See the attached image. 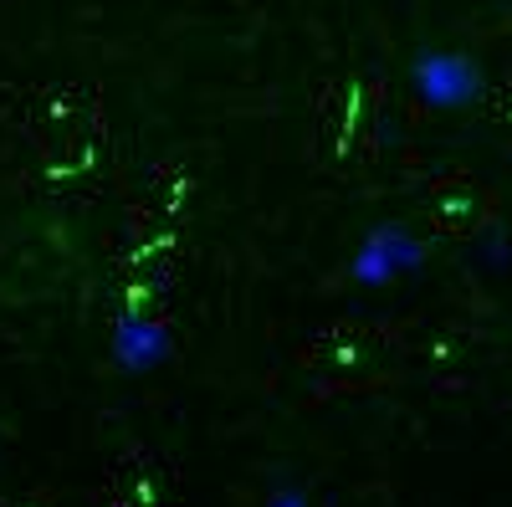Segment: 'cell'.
<instances>
[{
	"label": "cell",
	"instance_id": "cell-1",
	"mask_svg": "<svg viewBox=\"0 0 512 507\" xmlns=\"http://www.w3.org/2000/svg\"><path fill=\"white\" fill-rule=\"evenodd\" d=\"M410 88L425 108H436V113H461V108H472L482 93H487V77L477 67V57H466V52H420L410 62Z\"/></svg>",
	"mask_w": 512,
	"mask_h": 507
},
{
	"label": "cell",
	"instance_id": "cell-2",
	"mask_svg": "<svg viewBox=\"0 0 512 507\" xmlns=\"http://www.w3.org/2000/svg\"><path fill=\"white\" fill-rule=\"evenodd\" d=\"M420 267H425V241L400 221H379L349 257V277L359 287H390L400 277H415Z\"/></svg>",
	"mask_w": 512,
	"mask_h": 507
},
{
	"label": "cell",
	"instance_id": "cell-3",
	"mask_svg": "<svg viewBox=\"0 0 512 507\" xmlns=\"http://www.w3.org/2000/svg\"><path fill=\"white\" fill-rule=\"evenodd\" d=\"M164 359H169V328H164V318L139 313V308L118 313V323H113V364L123 374H154Z\"/></svg>",
	"mask_w": 512,
	"mask_h": 507
},
{
	"label": "cell",
	"instance_id": "cell-4",
	"mask_svg": "<svg viewBox=\"0 0 512 507\" xmlns=\"http://www.w3.org/2000/svg\"><path fill=\"white\" fill-rule=\"evenodd\" d=\"M472 262L482 272H507L512 267V236L502 226H482L477 241H472Z\"/></svg>",
	"mask_w": 512,
	"mask_h": 507
},
{
	"label": "cell",
	"instance_id": "cell-5",
	"mask_svg": "<svg viewBox=\"0 0 512 507\" xmlns=\"http://www.w3.org/2000/svg\"><path fill=\"white\" fill-rule=\"evenodd\" d=\"M267 507H313V502H308V492L282 487V492H272V497H267Z\"/></svg>",
	"mask_w": 512,
	"mask_h": 507
}]
</instances>
